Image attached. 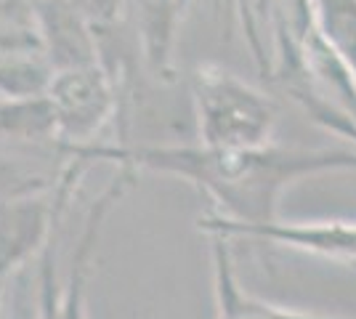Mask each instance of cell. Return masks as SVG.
<instances>
[{"label":"cell","mask_w":356,"mask_h":319,"mask_svg":"<svg viewBox=\"0 0 356 319\" xmlns=\"http://www.w3.org/2000/svg\"><path fill=\"white\" fill-rule=\"evenodd\" d=\"M83 157H115L131 165L189 179L213 202L221 218L239 227L277 221V202L284 186L330 170H356L348 149H210V147H152V149H70Z\"/></svg>","instance_id":"6da1fadb"},{"label":"cell","mask_w":356,"mask_h":319,"mask_svg":"<svg viewBox=\"0 0 356 319\" xmlns=\"http://www.w3.org/2000/svg\"><path fill=\"white\" fill-rule=\"evenodd\" d=\"M200 138L210 149H258L271 144L277 104L250 83L216 64L194 75Z\"/></svg>","instance_id":"7a4b0ae2"},{"label":"cell","mask_w":356,"mask_h":319,"mask_svg":"<svg viewBox=\"0 0 356 319\" xmlns=\"http://www.w3.org/2000/svg\"><path fill=\"white\" fill-rule=\"evenodd\" d=\"M200 229H208L216 237H258L300 253H312L335 263H356V224L351 221H309V224H261V227H239L221 215L200 218Z\"/></svg>","instance_id":"3957f363"},{"label":"cell","mask_w":356,"mask_h":319,"mask_svg":"<svg viewBox=\"0 0 356 319\" xmlns=\"http://www.w3.org/2000/svg\"><path fill=\"white\" fill-rule=\"evenodd\" d=\"M122 186H112L104 197L99 199V205L90 213V221L86 227V234L80 240L77 256L72 261V272H70V282L61 295H54V282H51V266L45 261V277H43V319H88L86 317V279H88V261L90 250L96 245V234H99V224L104 218L106 208L112 205V199L120 197Z\"/></svg>","instance_id":"277c9868"},{"label":"cell","mask_w":356,"mask_h":319,"mask_svg":"<svg viewBox=\"0 0 356 319\" xmlns=\"http://www.w3.org/2000/svg\"><path fill=\"white\" fill-rule=\"evenodd\" d=\"M213 274H216V319H341L282 309L242 290L237 274L232 269L226 237H216L213 243Z\"/></svg>","instance_id":"5b68a950"},{"label":"cell","mask_w":356,"mask_h":319,"mask_svg":"<svg viewBox=\"0 0 356 319\" xmlns=\"http://www.w3.org/2000/svg\"><path fill=\"white\" fill-rule=\"evenodd\" d=\"M314 24L356 80V0H312Z\"/></svg>","instance_id":"8992f818"},{"label":"cell","mask_w":356,"mask_h":319,"mask_svg":"<svg viewBox=\"0 0 356 319\" xmlns=\"http://www.w3.org/2000/svg\"><path fill=\"white\" fill-rule=\"evenodd\" d=\"M59 120V109L51 101H16L0 106V136L3 133H45Z\"/></svg>","instance_id":"52a82bcc"},{"label":"cell","mask_w":356,"mask_h":319,"mask_svg":"<svg viewBox=\"0 0 356 319\" xmlns=\"http://www.w3.org/2000/svg\"><path fill=\"white\" fill-rule=\"evenodd\" d=\"M341 319H343V317H341Z\"/></svg>","instance_id":"ba28073f"}]
</instances>
